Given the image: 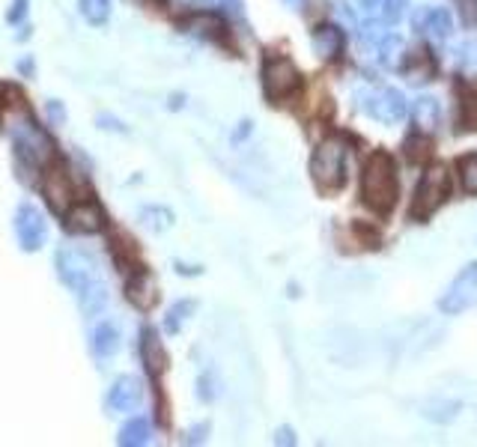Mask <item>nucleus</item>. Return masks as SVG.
Instances as JSON below:
<instances>
[{"label":"nucleus","mask_w":477,"mask_h":447,"mask_svg":"<svg viewBox=\"0 0 477 447\" xmlns=\"http://www.w3.org/2000/svg\"><path fill=\"white\" fill-rule=\"evenodd\" d=\"M397 165L388 152H373L361 174V197L373 212H391L397 203Z\"/></svg>","instance_id":"nucleus-1"},{"label":"nucleus","mask_w":477,"mask_h":447,"mask_svg":"<svg viewBox=\"0 0 477 447\" xmlns=\"http://www.w3.org/2000/svg\"><path fill=\"white\" fill-rule=\"evenodd\" d=\"M346 156L349 146L344 137H326L311 158V176L322 191H337L346 183Z\"/></svg>","instance_id":"nucleus-2"},{"label":"nucleus","mask_w":477,"mask_h":447,"mask_svg":"<svg viewBox=\"0 0 477 447\" xmlns=\"http://www.w3.org/2000/svg\"><path fill=\"white\" fill-rule=\"evenodd\" d=\"M39 188H42V197H45L48 209L54 212V215H60V218H63V215L72 209L75 200H78L72 170L66 167V161H60V158L45 161V167H42Z\"/></svg>","instance_id":"nucleus-3"},{"label":"nucleus","mask_w":477,"mask_h":447,"mask_svg":"<svg viewBox=\"0 0 477 447\" xmlns=\"http://www.w3.org/2000/svg\"><path fill=\"white\" fill-rule=\"evenodd\" d=\"M54 269H57V278L72 292H78L81 287H87L90 280L99 278V265L93 260V254H87L84 248H60L54 256Z\"/></svg>","instance_id":"nucleus-4"},{"label":"nucleus","mask_w":477,"mask_h":447,"mask_svg":"<svg viewBox=\"0 0 477 447\" xmlns=\"http://www.w3.org/2000/svg\"><path fill=\"white\" fill-rule=\"evenodd\" d=\"M448 194H450L448 167H445V165L427 167V174H424L421 183H417L415 203H412V215H415V218H430V215L448 200Z\"/></svg>","instance_id":"nucleus-5"},{"label":"nucleus","mask_w":477,"mask_h":447,"mask_svg":"<svg viewBox=\"0 0 477 447\" xmlns=\"http://www.w3.org/2000/svg\"><path fill=\"white\" fill-rule=\"evenodd\" d=\"M302 87V72L289 57H269L263 63V93L271 102H280Z\"/></svg>","instance_id":"nucleus-6"},{"label":"nucleus","mask_w":477,"mask_h":447,"mask_svg":"<svg viewBox=\"0 0 477 447\" xmlns=\"http://www.w3.org/2000/svg\"><path fill=\"white\" fill-rule=\"evenodd\" d=\"M477 305V263H468L439 298V311L445 316H459Z\"/></svg>","instance_id":"nucleus-7"},{"label":"nucleus","mask_w":477,"mask_h":447,"mask_svg":"<svg viewBox=\"0 0 477 447\" xmlns=\"http://www.w3.org/2000/svg\"><path fill=\"white\" fill-rule=\"evenodd\" d=\"M358 102H361V110L373 119L385 126H397L403 123L408 114L406 96L400 90H368V93H358Z\"/></svg>","instance_id":"nucleus-8"},{"label":"nucleus","mask_w":477,"mask_h":447,"mask_svg":"<svg viewBox=\"0 0 477 447\" xmlns=\"http://www.w3.org/2000/svg\"><path fill=\"white\" fill-rule=\"evenodd\" d=\"M12 230H15V239H19V248L28 254H36L48 239L45 215H42L33 203H21L19 209H15Z\"/></svg>","instance_id":"nucleus-9"},{"label":"nucleus","mask_w":477,"mask_h":447,"mask_svg":"<svg viewBox=\"0 0 477 447\" xmlns=\"http://www.w3.org/2000/svg\"><path fill=\"white\" fill-rule=\"evenodd\" d=\"M66 230L75 236H96L108 227L105 209L96 200H75V206L63 215Z\"/></svg>","instance_id":"nucleus-10"},{"label":"nucleus","mask_w":477,"mask_h":447,"mask_svg":"<svg viewBox=\"0 0 477 447\" xmlns=\"http://www.w3.org/2000/svg\"><path fill=\"white\" fill-rule=\"evenodd\" d=\"M143 402V382L138 376H119V379L108 388L105 406L114 415H129Z\"/></svg>","instance_id":"nucleus-11"},{"label":"nucleus","mask_w":477,"mask_h":447,"mask_svg":"<svg viewBox=\"0 0 477 447\" xmlns=\"http://www.w3.org/2000/svg\"><path fill=\"white\" fill-rule=\"evenodd\" d=\"M141 361L147 367L150 379H161L167 373V349H165V340L158 337V331L152 325H143L141 329Z\"/></svg>","instance_id":"nucleus-12"},{"label":"nucleus","mask_w":477,"mask_h":447,"mask_svg":"<svg viewBox=\"0 0 477 447\" xmlns=\"http://www.w3.org/2000/svg\"><path fill=\"white\" fill-rule=\"evenodd\" d=\"M125 298L132 302V307H138V311H152L158 302V287L156 280L150 278V272H143L141 265L138 269L129 272V278H125Z\"/></svg>","instance_id":"nucleus-13"},{"label":"nucleus","mask_w":477,"mask_h":447,"mask_svg":"<svg viewBox=\"0 0 477 447\" xmlns=\"http://www.w3.org/2000/svg\"><path fill=\"white\" fill-rule=\"evenodd\" d=\"M412 24L417 33H430L433 39H448L454 33V19L441 6H424V10H417Z\"/></svg>","instance_id":"nucleus-14"},{"label":"nucleus","mask_w":477,"mask_h":447,"mask_svg":"<svg viewBox=\"0 0 477 447\" xmlns=\"http://www.w3.org/2000/svg\"><path fill=\"white\" fill-rule=\"evenodd\" d=\"M182 30L191 33V37H200V39H209V42H221V39H224L227 24L215 12H194V15H189V19H182Z\"/></svg>","instance_id":"nucleus-15"},{"label":"nucleus","mask_w":477,"mask_h":447,"mask_svg":"<svg viewBox=\"0 0 477 447\" xmlns=\"http://www.w3.org/2000/svg\"><path fill=\"white\" fill-rule=\"evenodd\" d=\"M90 352L96 361H110L119 352V331L114 322L101 320L96 329L90 331Z\"/></svg>","instance_id":"nucleus-16"},{"label":"nucleus","mask_w":477,"mask_h":447,"mask_svg":"<svg viewBox=\"0 0 477 447\" xmlns=\"http://www.w3.org/2000/svg\"><path fill=\"white\" fill-rule=\"evenodd\" d=\"M75 298H78V307H81L84 316H101V313H105V307H108L105 280H101V278L90 280L87 287H81L78 292H75Z\"/></svg>","instance_id":"nucleus-17"},{"label":"nucleus","mask_w":477,"mask_h":447,"mask_svg":"<svg viewBox=\"0 0 477 447\" xmlns=\"http://www.w3.org/2000/svg\"><path fill=\"white\" fill-rule=\"evenodd\" d=\"M311 45L319 57H326V60L337 57L340 51H344V30H340L337 24H319V28L311 33Z\"/></svg>","instance_id":"nucleus-18"},{"label":"nucleus","mask_w":477,"mask_h":447,"mask_svg":"<svg viewBox=\"0 0 477 447\" xmlns=\"http://www.w3.org/2000/svg\"><path fill=\"white\" fill-rule=\"evenodd\" d=\"M110 254H114V260L117 265L123 272H132V269H138V245H134V239L132 236H125V233H110Z\"/></svg>","instance_id":"nucleus-19"},{"label":"nucleus","mask_w":477,"mask_h":447,"mask_svg":"<svg viewBox=\"0 0 477 447\" xmlns=\"http://www.w3.org/2000/svg\"><path fill=\"white\" fill-rule=\"evenodd\" d=\"M412 114H415V126L421 128V132H436L439 119H441V105L436 96H417Z\"/></svg>","instance_id":"nucleus-20"},{"label":"nucleus","mask_w":477,"mask_h":447,"mask_svg":"<svg viewBox=\"0 0 477 447\" xmlns=\"http://www.w3.org/2000/svg\"><path fill=\"white\" fill-rule=\"evenodd\" d=\"M152 442V424L147 418H132L119 427V435H117V444L123 447H141V444H150Z\"/></svg>","instance_id":"nucleus-21"},{"label":"nucleus","mask_w":477,"mask_h":447,"mask_svg":"<svg viewBox=\"0 0 477 447\" xmlns=\"http://www.w3.org/2000/svg\"><path fill=\"white\" fill-rule=\"evenodd\" d=\"M433 60H430V54L424 48H417V51H412L408 54V60L403 63V75L408 81H430V75H433Z\"/></svg>","instance_id":"nucleus-22"},{"label":"nucleus","mask_w":477,"mask_h":447,"mask_svg":"<svg viewBox=\"0 0 477 447\" xmlns=\"http://www.w3.org/2000/svg\"><path fill=\"white\" fill-rule=\"evenodd\" d=\"M78 12L90 28H101V24L110 21L114 6H110V0H78Z\"/></svg>","instance_id":"nucleus-23"},{"label":"nucleus","mask_w":477,"mask_h":447,"mask_svg":"<svg viewBox=\"0 0 477 447\" xmlns=\"http://www.w3.org/2000/svg\"><path fill=\"white\" fill-rule=\"evenodd\" d=\"M194 307H198V305H194L191 298H182V302H176L167 311V316H165V331L167 334H179V331H182V325L189 322V316L194 313Z\"/></svg>","instance_id":"nucleus-24"},{"label":"nucleus","mask_w":477,"mask_h":447,"mask_svg":"<svg viewBox=\"0 0 477 447\" xmlns=\"http://www.w3.org/2000/svg\"><path fill=\"white\" fill-rule=\"evenodd\" d=\"M141 221L147 224L150 230L161 233V230H167L170 224H174V212H170L167 206H143V209H141Z\"/></svg>","instance_id":"nucleus-25"},{"label":"nucleus","mask_w":477,"mask_h":447,"mask_svg":"<svg viewBox=\"0 0 477 447\" xmlns=\"http://www.w3.org/2000/svg\"><path fill=\"white\" fill-rule=\"evenodd\" d=\"M454 60H457L459 72L477 75V42H459L454 48Z\"/></svg>","instance_id":"nucleus-26"},{"label":"nucleus","mask_w":477,"mask_h":447,"mask_svg":"<svg viewBox=\"0 0 477 447\" xmlns=\"http://www.w3.org/2000/svg\"><path fill=\"white\" fill-rule=\"evenodd\" d=\"M459 176H463V188L468 194H477V152L474 156L459 158Z\"/></svg>","instance_id":"nucleus-27"},{"label":"nucleus","mask_w":477,"mask_h":447,"mask_svg":"<svg viewBox=\"0 0 477 447\" xmlns=\"http://www.w3.org/2000/svg\"><path fill=\"white\" fill-rule=\"evenodd\" d=\"M408 10V0H382V12H385L388 24H397Z\"/></svg>","instance_id":"nucleus-28"},{"label":"nucleus","mask_w":477,"mask_h":447,"mask_svg":"<svg viewBox=\"0 0 477 447\" xmlns=\"http://www.w3.org/2000/svg\"><path fill=\"white\" fill-rule=\"evenodd\" d=\"M406 156L412 158V161L430 158V143L427 141H417V137H408V141H406Z\"/></svg>","instance_id":"nucleus-29"},{"label":"nucleus","mask_w":477,"mask_h":447,"mask_svg":"<svg viewBox=\"0 0 477 447\" xmlns=\"http://www.w3.org/2000/svg\"><path fill=\"white\" fill-rule=\"evenodd\" d=\"M457 4H459V15H463L468 28L477 24V0H457Z\"/></svg>","instance_id":"nucleus-30"},{"label":"nucleus","mask_w":477,"mask_h":447,"mask_svg":"<svg viewBox=\"0 0 477 447\" xmlns=\"http://www.w3.org/2000/svg\"><path fill=\"white\" fill-rule=\"evenodd\" d=\"M28 6L30 0H12V10L6 12V19H10V24H21L24 15H28Z\"/></svg>","instance_id":"nucleus-31"},{"label":"nucleus","mask_w":477,"mask_h":447,"mask_svg":"<svg viewBox=\"0 0 477 447\" xmlns=\"http://www.w3.org/2000/svg\"><path fill=\"white\" fill-rule=\"evenodd\" d=\"M48 119H51V126H63L66 123V108H63V102H48Z\"/></svg>","instance_id":"nucleus-32"},{"label":"nucleus","mask_w":477,"mask_h":447,"mask_svg":"<svg viewBox=\"0 0 477 447\" xmlns=\"http://www.w3.org/2000/svg\"><path fill=\"white\" fill-rule=\"evenodd\" d=\"M206 433H209V424H200L198 429H191V433L185 435V444H200V442H206Z\"/></svg>","instance_id":"nucleus-33"},{"label":"nucleus","mask_w":477,"mask_h":447,"mask_svg":"<svg viewBox=\"0 0 477 447\" xmlns=\"http://www.w3.org/2000/svg\"><path fill=\"white\" fill-rule=\"evenodd\" d=\"M275 444H287V447L295 444V433L289 427H280L278 433H275Z\"/></svg>","instance_id":"nucleus-34"},{"label":"nucleus","mask_w":477,"mask_h":447,"mask_svg":"<svg viewBox=\"0 0 477 447\" xmlns=\"http://www.w3.org/2000/svg\"><path fill=\"white\" fill-rule=\"evenodd\" d=\"M358 4H361L364 10H376V6H382V0H358Z\"/></svg>","instance_id":"nucleus-35"},{"label":"nucleus","mask_w":477,"mask_h":447,"mask_svg":"<svg viewBox=\"0 0 477 447\" xmlns=\"http://www.w3.org/2000/svg\"><path fill=\"white\" fill-rule=\"evenodd\" d=\"M287 4H289V6H298V4H302V0H287Z\"/></svg>","instance_id":"nucleus-36"}]
</instances>
